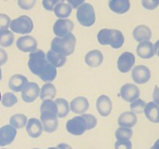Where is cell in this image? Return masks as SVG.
Instances as JSON below:
<instances>
[{"mask_svg":"<svg viewBox=\"0 0 159 149\" xmlns=\"http://www.w3.org/2000/svg\"><path fill=\"white\" fill-rule=\"evenodd\" d=\"M14 35L12 31L8 29L0 30V45L4 47H9L13 43Z\"/></svg>","mask_w":159,"mask_h":149,"instance_id":"29","label":"cell"},{"mask_svg":"<svg viewBox=\"0 0 159 149\" xmlns=\"http://www.w3.org/2000/svg\"><path fill=\"white\" fill-rule=\"evenodd\" d=\"M135 64V56L131 52H124L119 57L117 68L122 73H127L132 69Z\"/></svg>","mask_w":159,"mask_h":149,"instance_id":"10","label":"cell"},{"mask_svg":"<svg viewBox=\"0 0 159 149\" xmlns=\"http://www.w3.org/2000/svg\"><path fill=\"white\" fill-rule=\"evenodd\" d=\"M43 125L37 118H30L26 124V131L28 135L32 138H37L43 132Z\"/></svg>","mask_w":159,"mask_h":149,"instance_id":"17","label":"cell"},{"mask_svg":"<svg viewBox=\"0 0 159 149\" xmlns=\"http://www.w3.org/2000/svg\"><path fill=\"white\" fill-rule=\"evenodd\" d=\"M11 20L9 16L4 13H0V30L7 29L10 25Z\"/></svg>","mask_w":159,"mask_h":149,"instance_id":"36","label":"cell"},{"mask_svg":"<svg viewBox=\"0 0 159 149\" xmlns=\"http://www.w3.org/2000/svg\"><path fill=\"white\" fill-rule=\"evenodd\" d=\"M48 149H58V148H57V147H49V148H48Z\"/></svg>","mask_w":159,"mask_h":149,"instance_id":"46","label":"cell"},{"mask_svg":"<svg viewBox=\"0 0 159 149\" xmlns=\"http://www.w3.org/2000/svg\"><path fill=\"white\" fill-rule=\"evenodd\" d=\"M152 30L145 25H139L134 28L133 31V37L138 42L148 41L152 38Z\"/></svg>","mask_w":159,"mask_h":149,"instance_id":"19","label":"cell"},{"mask_svg":"<svg viewBox=\"0 0 159 149\" xmlns=\"http://www.w3.org/2000/svg\"><path fill=\"white\" fill-rule=\"evenodd\" d=\"M56 93H57V90H56L55 86L52 83H47L42 86L40 97L42 100H47V99L52 100L56 96Z\"/></svg>","mask_w":159,"mask_h":149,"instance_id":"26","label":"cell"},{"mask_svg":"<svg viewBox=\"0 0 159 149\" xmlns=\"http://www.w3.org/2000/svg\"><path fill=\"white\" fill-rule=\"evenodd\" d=\"M137 54L140 57L144 59H149L153 57L155 54L153 43L149 40L141 42L137 47Z\"/></svg>","mask_w":159,"mask_h":149,"instance_id":"18","label":"cell"},{"mask_svg":"<svg viewBox=\"0 0 159 149\" xmlns=\"http://www.w3.org/2000/svg\"><path fill=\"white\" fill-rule=\"evenodd\" d=\"M2 70L1 68H0V81L2 80Z\"/></svg>","mask_w":159,"mask_h":149,"instance_id":"45","label":"cell"},{"mask_svg":"<svg viewBox=\"0 0 159 149\" xmlns=\"http://www.w3.org/2000/svg\"><path fill=\"white\" fill-rule=\"evenodd\" d=\"M37 0H17L18 6L24 10H30L33 9L36 4Z\"/></svg>","mask_w":159,"mask_h":149,"instance_id":"34","label":"cell"},{"mask_svg":"<svg viewBox=\"0 0 159 149\" xmlns=\"http://www.w3.org/2000/svg\"><path fill=\"white\" fill-rule=\"evenodd\" d=\"M145 106L146 102L142 99H138L130 104V110L134 113H144Z\"/></svg>","mask_w":159,"mask_h":149,"instance_id":"33","label":"cell"},{"mask_svg":"<svg viewBox=\"0 0 159 149\" xmlns=\"http://www.w3.org/2000/svg\"><path fill=\"white\" fill-rule=\"evenodd\" d=\"M57 117V107L51 99L43 100L40 106V120H53Z\"/></svg>","mask_w":159,"mask_h":149,"instance_id":"7","label":"cell"},{"mask_svg":"<svg viewBox=\"0 0 159 149\" xmlns=\"http://www.w3.org/2000/svg\"><path fill=\"white\" fill-rule=\"evenodd\" d=\"M66 1L72 9H78L81 5L83 4L85 0H66Z\"/></svg>","mask_w":159,"mask_h":149,"instance_id":"39","label":"cell"},{"mask_svg":"<svg viewBox=\"0 0 159 149\" xmlns=\"http://www.w3.org/2000/svg\"><path fill=\"white\" fill-rule=\"evenodd\" d=\"M57 148L58 149H72V147L68 144H65V143H62L57 145Z\"/></svg>","mask_w":159,"mask_h":149,"instance_id":"42","label":"cell"},{"mask_svg":"<svg viewBox=\"0 0 159 149\" xmlns=\"http://www.w3.org/2000/svg\"><path fill=\"white\" fill-rule=\"evenodd\" d=\"M2 149H6V148H2Z\"/></svg>","mask_w":159,"mask_h":149,"instance_id":"49","label":"cell"},{"mask_svg":"<svg viewBox=\"0 0 159 149\" xmlns=\"http://www.w3.org/2000/svg\"><path fill=\"white\" fill-rule=\"evenodd\" d=\"M40 94V87L35 82H28L22 90V99L24 102H33Z\"/></svg>","mask_w":159,"mask_h":149,"instance_id":"13","label":"cell"},{"mask_svg":"<svg viewBox=\"0 0 159 149\" xmlns=\"http://www.w3.org/2000/svg\"><path fill=\"white\" fill-rule=\"evenodd\" d=\"M138 118L133 112H124L118 118V124L121 127H133L136 125Z\"/></svg>","mask_w":159,"mask_h":149,"instance_id":"23","label":"cell"},{"mask_svg":"<svg viewBox=\"0 0 159 149\" xmlns=\"http://www.w3.org/2000/svg\"><path fill=\"white\" fill-rule=\"evenodd\" d=\"M28 66L31 72L43 82H52L57 76V69L48 61L42 50H37L29 55Z\"/></svg>","mask_w":159,"mask_h":149,"instance_id":"1","label":"cell"},{"mask_svg":"<svg viewBox=\"0 0 159 149\" xmlns=\"http://www.w3.org/2000/svg\"><path fill=\"white\" fill-rule=\"evenodd\" d=\"M96 109L102 116H107L112 111V101L109 96L102 95L96 100Z\"/></svg>","mask_w":159,"mask_h":149,"instance_id":"15","label":"cell"},{"mask_svg":"<svg viewBox=\"0 0 159 149\" xmlns=\"http://www.w3.org/2000/svg\"><path fill=\"white\" fill-rule=\"evenodd\" d=\"M158 1H159V0H158Z\"/></svg>","mask_w":159,"mask_h":149,"instance_id":"50","label":"cell"},{"mask_svg":"<svg viewBox=\"0 0 159 149\" xmlns=\"http://www.w3.org/2000/svg\"><path fill=\"white\" fill-rule=\"evenodd\" d=\"M9 27L11 28V30L14 33L27 34H30L34 29V23L29 16L23 15L12 20Z\"/></svg>","mask_w":159,"mask_h":149,"instance_id":"6","label":"cell"},{"mask_svg":"<svg viewBox=\"0 0 159 149\" xmlns=\"http://www.w3.org/2000/svg\"><path fill=\"white\" fill-rule=\"evenodd\" d=\"M28 83V79L20 74H13L9 81V87L12 91L20 92Z\"/></svg>","mask_w":159,"mask_h":149,"instance_id":"20","label":"cell"},{"mask_svg":"<svg viewBox=\"0 0 159 149\" xmlns=\"http://www.w3.org/2000/svg\"><path fill=\"white\" fill-rule=\"evenodd\" d=\"M89 103L88 99L84 96H79L73 99L70 103L71 110L75 113L82 114L89 110Z\"/></svg>","mask_w":159,"mask_h":149,"instance_id":"16","label":"cell"},{"mask_svg":"<svg viewBox=\"0 0 159 149\" xmlns=\"http://www.w3.org/2000/svg\"><path fill=\"white\" fill-rule=\"evenodd\" d=\"M57 107V117L64 118L69 113V105L66 99L58 98L54 101Z\"/></svg>","mask_w":159,"mask_h":149,"instance_id":"28","label":"cell"},{"mask_svg":"<svg viewBox=\"0 0 159 149\" xmlns=\"http://www.w3.org/2000/svg\"><path fill=\"white\" fill-rule=\"evenodd\" d=\"M141 4L144 9L154 10L159 6V1L158 0H142Z\"/></svg>","mask_w":159,"mask_h":149,"instance_id":"37","label":"cell"},{"mask_svg":"<svg viewBox=\"0 0 159 149\" xmlns=\"http://www.w3.org/2000/svg\"><path fill=\"white\" fill-rule=\"evenodd\" d=\"M98 41L102 45H110L119 49L124 45V37L122 32L115 29H102L97 34Z\"/></svg>","mask_w":159,"mask_h":149,"instance_id":"4","label":"cell"},{"mask_svg":"<svg viewBox=\"0 0 159 149\" xmlns=\"http://www.w3.org/2000/svg\"><path fill=\"white\" fill-rule=\"evenodd\" d=\"M153 99L154 102L159 105V88L157 85H155V90L153 93Z\"/></svg>","mask_w":159,"mask_h":149,"instance_id":"41","label":"cell"},{"mask_svg":"<svg viewBox=\"0 0 159 149\" xmlns=\"http://www.w3.org/2000/svg\"><path fill=\"white\" fill-rule=\"evenodd\" d=\"M47 60L48 61L53 65L55 68H61L63 66L66 62V57L64 55H61L60 54L54 52V51L50 50L48 53H47Z\"/></svg>","mask_w":159,"mask_h":149,"instance_id":"25","label":"cell"},{"mask_svg":"<svg viewBox=\"0 0 159 149\" xmlns=\"http://www.w3.org/2000/svg\"><path fill=\"white\" fill-rule=\"evenodd\" d=\"M115 136L117 141H128L133 136V130L128 127H120L116 130Z\"/></svg>","mask_w":159,"mask_h":149,"instance_id":"31","label":"cell"},{"mask_svg":"<svg viewBox=\"0 0 159 149\" xmlns=\"http://www.w3.org/2000/svg\"><path fill=\"white\" fill-rule=\"evenodd\" d=\"M1 99H2V96H1V93H0V101H1Z\"/></svg>","mask_w":159,"mask_h":149,"instance_id":"47","label":"cell"},{"mask_svg":"<svg viewBox=\"0 0 159 149\" xmlns=\"http://www.w3.org/2000/svg\"><path fill=\"white\" fill-rule=\"evenodd\" d=\"M1 101L2 104L5 107H12L16 103H17L18 99H17V97L15 96L14 93H6L2 96Z\"/></svg>","mask_w":159,"mask_h":149,"instance_id":"32","label":"cell"},{"mask_svg":"<svg viewBox=\"0 0 159 149\" xmlns=\"http://www.w3.org/2000/svg\"><path fill=\"white\" fill-rule=\"evenodd\" d=\"M96 124L97 120L96 116L85 113L69 120L66 124V130L71 134L79 136L83 134L86 130L94 128Z\"/></svg>","mask_w":159,"mask_h":149,"instance_id":"2","label":"cell"},{"mask_svg":"<svg viewBox=\"0 0 159 149\" xmlns=\"http://www.w3.org/2000/svg\"><path fill=\"white\" fill-rule=\"evenodd\" d=\"M53 11L57 17L60 19H65L71 15L72 8L70 5L66 4V3H58L56 5Z\"/></svg>","mask_w":159,"mask_h":149,"instance_id":"27","label":"cell"},{"mask_svg":"<svg viewBox=\"0 0 159 149\" xmlns=\"http://www.w3.org/2000/svg\"><path fill=\"white\" fill-rule=\"evenodd\" d=\"M16 130L12 125L3 126L0 128V146L9 145L15 140Z\"/></svg>","mask_w":159,"mask_h":149,"instance_id":"14","label":"cell"},{"mask_svg":"<svg viewBox=\"0 0 159 149\" xmlns=\"http://www.w3.org/2000/svg\"><path fill=\"white\" fill-rule=\"evenodd\" d=\"M120 96L126 102H132L139 98L140 89L134 84H125L120 88Z\"/></svg>","mask_w":159,"mask_h":149,"instance_id":"11","label":"cell"},{"mask_svg":"<svg viewBox=\"0 0 159 149\" xmlns=\"http://www.w3.org/2000/svg\"><path fill=\"white\" fill-rule=\"evenodd\" d=\"M16 47L23 52L32 53L37 51V41L31 36H23L17 39Z\"/></svg>","mask_w":159,"mask_h":149,"instance_id":"12","label":"cell"},{"mask_svg":"<svg viewBox=\"0 0 159 149\" xmlns=\"http://www.w3.org/2000/svg\"><path fill=\"white\" fill-rule=\"evenodd\" d=\"M109 7L117 14L126 13L130 9V0H109Z\"/></svg>","mask_w":159,"mask_h":149,"instance_id":"22","label":"cell"},{"mask_svg":"<svg viewBox=\"0 0 159 149\" xmlns=\"http://www.w3.org/2000/svg\"><path fill=\"white\" fill-rule=\"evenodd\" d=\"M85 61L86 65L92 68H96L99 66L103 61L102 53L99 50H93L89 51L85 57Z\"/></svg>","mask_w":159,"mask_h":149,"instance_id":"21","label":"cell"},{"mask_svg":"<svg viewBox=\"0 0 159 149\" xmlns=\"http://www.w3.org/2000/svg\"><path fill=\"white\" fill-rule=\"evenodd\" d=\"M33 149H40V148H33Z\"/></svg>","mask_w":159,"mask_h":149,"instance_id":"48","label":"cell"},{"mask_svg":"<svg viewBox=\"0 0 159 149\" xmlns=\"http://www.w3.org/2000/svg\"><path fill=\"white\" fill-rule=\"evenodd\" d=\"M115 149H132V143L128 141H116L115 143Z\"/></svg>","mask_w":159,"mask_h":149,"instance_id":"38","label":"cell"},{"mask_svg":"<svg viewBox=\"0 0 159 149\" xmlns=\"http://www.w3.org/2000/svg\"><path fill=\"white\" fill-rule=\"evenodd\" d=\"M26 121H27V117H26V115L21 114V113L12 115L9 119L10 125L17 129L23 128L26 124Z\"/></svg>","mask_w":159,"mask_h":149,"instance_id":"30","label":"cell"},{"mask_svg":"<svg viewBox=\"0 0 159 149\" xmlns=\"http://www.w3.org/2000/svg\"><path fill=\"white\" fill-rule=\"evenodd\" d=\"M132 79L137 84H145L150 80L151 71L147 66L138 65L132 70Z\"/></svg>","mask_w":159,"mask_h":149,"instance_id":"9","label":"cell"},{"mask_svg":"<svg viewBox=\"0 0 159 149\" xmlns=\"http://www.w3.org/2000/svg\"><path fill=\"white\" fill-rule=\"evenodd\" d=\"M154 51H155V54H156L159 57V40H157L154 45Z\"/></svg>","mask_w":159,"mask_h":149,"instance_id":"43","label":"cell"},{"mask_svg":"<svg viewBox=\"0 0 159 149\" xmlns=\"http://www.w3.org/2000/svg\"><path fill=\"white\" fill-rule=\"evenodd\" d=\"M75 43V36L70 33L64 37H55L51 41V50L66 57L74 53Z\"/></svg>","mask_w":159,"mask_h":149,"instance_id":"3","label":"cell"},{"mask_svg":"<svg viewBox=\"0 0 159 149\" xmlns=\"http://www.w3.org/2000/svg\"><path fill=\"white\" fill-rule=\"evenodd\" d=\"M74 28V23L68 19H59L54 23L53 26L54 34L57 37H64L71 33Z\"/></svg>","mask_w":159,"mask_h":149,"instance_id":"8","label":"cell"},{"mask_svg":"<svg viewBox=\"0 0 159 149\" xmlns=\"http://www.w3.org/2000/svg\"><path fill=\"white\" fill-rule=\"evenodd\" d=\"M65 0H43V6L48 11H53L56 5L58 3H63Z\"/></svg>","mask_w":159,"mask_h":149,"instance_id":"35","label":"cell"},{"mask_svg":"<svg viewBox=\"0 0 159 149\" xmlns=\"http://www.w3.org/2000/svg\"><path fill=\"white\" fill-rule=\"evenodd\" d=\"M151 149H159V139H158L155 141V143L154 144V145L151 147Z\"/></svg>","mask_w":159,"mask_h":149,"instance_id":"44","label":"cell"},{"mask_svg":"<svg viewBox=\"0 0 159 149\" xmlns=\"http://www.w3.org/2000/svg\"><path fill=\"white\" fill-rule=\"evenodd\" d=\"M77 20L82 26L89 27L95 23L96 14L93 6L90 3H83L77 9Z\"/></svg>","mask_w":159,"mask_h":149,"instance_id":"5","label":"cell"},{"mask_svg":"<svg viewBox=\"0 0 159 149\" xmlns=\"http://www.w3.org/2000/svg\"><path fill=\"white\" fill-rule=\"evenodd\" d=\"M144 113L148 120L152 123H159V106L154 102L146 104Z\"/></svg>","mask_w":159,"mask_h":149,"instance_id":"24","label":"cell"},{"mask_svg":"<svg viewBox=\"0 0 159 149\" xmlns=\"http://www.w3.org/2000/svg\"><path fill=\"white\" fill-rule=\"evenodd\" d=\"M8 60V54L4 49L0 47V66L6 63Z\"/></svg>","mask_w":159,"mask_h":149,"instance_id":"40","label":"cell"}]
</instances>
